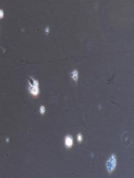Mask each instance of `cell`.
I'll use <instances>...</instances> for the list:
<instances>
[{
  "label": "cell",
  "instance_id": "obj_7",
  "mask_svg": "<svg viewBox=\"0 0 134 178\" xmlns=\"http://www.w3.org/2000/svg\"><path fill=\"white\" fill-rule=\"evenodd\" d=\"M4 17H5V13L3 9H0V20L3 19Z\"/></svg>",
  "mask_w": 134,
  "mask_h": 178
},
{
  "label": "cell",
  "instance_id": "obj_3",
  "mask_svg": "<svg viewBox=\"0 0 134 178\" xmlns=\"http://www.w3.org/2000/svg\"><path fill=\"white\" fill-rule=\"evenodd\" d=\"M64 144L67 148H71L74 145V138L71 135H67L64 138Z\"/></svg>",
  "mask_w": 134,
  "mask_h": 178
},
{
  "label": "cell",
  "instance_id": "obj_9",
  "mask_svg": "<svg viewBox=\"0 0 134 178\" xmlns=\"http://www.w3.org/2000/svg\"><path fill=\"white\" fill-rule=\"evenodd\" d=\"M0 30H1V28H0Z\"/></svg>",
  "mask_w": 134,
  "mask_h": 178
},
{
  "label": "cell",
  "instance_id": "obj_2",
  "mask_svg": "<svg viewBox=\"0 0 134 178\" xmlns=\"http://www.w3.org/2000/svg\"><path fill=\"white\" fill-rule=\"evenodd\" d=\"M117 165V158L115 154H112L106 161V167L108 173L114 172Z\"/></svg>",
  "mask_w": 134,
  "mask_h": 178
},
{
  "label": "cell",
  "instance_id": "obj_6",
  "mask_svg": "<svg viewBox=\"0 0 134 178\" xmlns=\"http://www.w3.org/2000/svg\"><path fill=\"white\" fill-rule=\"evenodd\" d=\"M76 140L78 143H81L83 141V136L80 133H78L76 136Z\"/></svg>",
  "mask_w": 134,
  "mask_h": 178
},
{
  "label": "cell",
  "instance_id": "obj_1",
  "mask_svg": "<svg viewBox=\"0 0 134 178\" xmlns=\"http://www.w3.org/2000/svg\"><path fill=\"white\" fill-rule=\"evenodd\" d=\"M27 81H28L29 93L33 97L38 96L40 92L39 81L32 77H29Z\"/></svg>",
  "mask_w": 134,
  "mask_h": 178
},
{
  "label": "cell",
  "instance_id": "obj_4",
  "mask_svg": "<svg viewBox=\"0 0 134 178\" xmlns=\"http://www.w3.org/2000/svg\"><path fill=\"white\" fill-rule=\"evenodd\" d=\"M70 77L75 82V83H78L79 80V72L77 69H74L72 71L70 72Z\"/></svg>",
  "mask_w": 134,
  "mask_h": 178
},
{
  "label": "cell",
  "instance_id": "obj_5",
  "mask_svg": "<svg viewBox=\"0 0 134 178\" xmlns=\"http://www.w3.org/2000/svg\"><path fill=\"white\" fill-rule=\"evenodd\" d=\"M39 112H40V115H44L46 112V107H45V106H44V105H41L39 108Z\"/></svg>",
  "mask_w": 134,
  "mask_h": 178
},
{
  "label": "cell",
  "instance_id": "obj_8",
  "mask_svg": "<svg viewBox=\"0 0 134 178\" xmlns=\"http://www.w3.org/2000/svg\"><path fill=\"white\" fill-rule=\"evenodd\" d=\"M44 33L46 35H49V34L50 33V27H46V29H45V30H44Z\"/></svg>",
  "mask_w": 134,
  "mask_h": 178
}]
</instances>
